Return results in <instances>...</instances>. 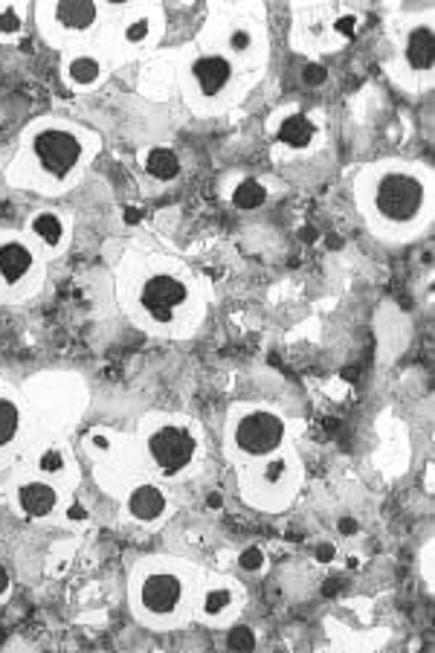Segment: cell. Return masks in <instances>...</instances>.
<instances>
[{"instance_id":"6da1fadb","label":"cell","mask_w":435,"mask_h":653,"mask_svg":"<svg viewBox=\"0 0 435 653\" xmlns=\"http://www.w3.org/2000/svg\"><path fill=\"white\" fill-rule=\"evenodd\" d=\"M421 201H424V189L409 175H392L378 186V209L392 221H409L418 215Z\"/></svg>"},{"instance_id":"7a4b0ae2","label":"cell","mask_w":435,"mask_h":653,"mask_svg":"<svg viewBox=\"0 0 435 653\" xmlns=\"http://www.w3.org/2000/svg\"><path fill=\"white\" fill-rule=\"evenodd\" d=\"M148 450H151V459L157 462L160 471L177 473V471H183V467L192 462V456H195V439H192V433L186 427L166 424L151 436Z\"/></svg>"},{"instance_id":"3957f363","label":"cell","mask_w":435,"mask_h":653,"mask_svg":"<svg viewBox=\"0 0 435 653\" xmlns=\"http://www.w3.org/2000/svg\"><path fill=\"white\" fill-rule=\"evenodd\" d=\"M282 436H285V424H282V418L273 412H252L247 418H241L238 430H235L238 447L247 453H256V456L279 447Z\"/></svg>"},{"instance_id":"277c9868","label":"cell","mask_w":435,"mask_h":653,"mask_svg":"<svg viewBox=\"0 0 435 653\" xmlns=\"http://www.w3.org/2000/svg\"><path fill=\"white\" fill-rule=\"evenodd\" d=\"M79 154H81L79 140L72 137L70 131H62V128H53V131L41 134L38 143H35V157H38V163L55 177L67 175V171L79 163Z\"/></svg>"},{"instance_id":"5b68a950","label":"cell","mask_w":435,"mask_h":653,"mask_svg":"<svg viewBox=\"0 0 435 653\" xmlns=\"http://www.w3.org/2000/svg\"><path fill=\"white\" fill-rule=\"evenodd\" d=\"M186 288L174 276H151L142 288V308L157 319H168L177 305H183Z\"/></svg>"},{"instance_id":"8992f818","label":"cell","mask_w":435,"mask_h":653,"mask_svg":"<svg viewBox=\"0 0 435 653\" xmlns=\"http://www.w3.org/2000/svg\"><path fill=\"white\" fill-rule=\"evenodd\" d=\"M192 76H195L203 96H215L229 84L233 67H229V61L221 56H200L195 64H192Z\"/></svg>"},{"instance_id":"52a82bcc","label":"cell","mask_w":435,"mask_h":653,"mask_svg":"<svg viewBox=\"0 0 435 653\" xmlns=\"http://www.w3.org/2000/svg\"><path fill=\"white\" fill-rule=\"evenodd\" d=\"M180 601V581L174 575H151L142 584V604L154 613H168Z\"/></svg>"},{"instance_id":"ba28073f","label":"cell","mask_w":435,"mask_h":653,"mask_svg":"<svg viewBox=\"0 0 435 653\" xmlns=\"http://www.w3.org/2000/svg\"><path fill=\"white\" fill-rule=\"evenodd\" d=\"M29 264H32V253L21 241L0 244V276L6 282H18L29 270Z\"/></svg>"},{"instance_id":"9c48e42d","label":"cell","mask_w":435,"mask_h":653,"mask_svg":"<svg viewBox=\"0 0 435 653\" xmlns=\"http://www.w3.org/2000/svg\"><path fill=\"white\" fill-rule=\"evenodd\" d=\"M55 505V491L50 485H41V482H32L27 488H21V508L27 511L29 517H44L50 514Z\"/></svg>"},{"instance_id":"30bf717a","label":"cell","mask_w":435,"mask_h":653,"mask_svg":"<svg viewBox=\"0 0 435 653\" xmlns=\"http://www.w3.org/2000/svg\"><path fill=\"white\" fill-rule=\"evenodd\" d=\"M406 58L412 70H430L432 67V29L430 27H421L409 35V44H406Z\"/></svg>"},{"instance_id":"8fae6325","label":"cell","mask_w":435,"mask_h":653,"mask_svg":"<svg viewBox=\"0 0 435 653\" xmlns=\"http://www.w3.org/2000/svg\"><path fill=\"white\" fill-rule=\"evenodd\" d=\"M166 508V500L163 494L157 488L151 485H142L137 488L134 494H131V511H134L137 517H142V520H154V517H160Z\"/></svg>"},{"instance_id":"7c38bea8","label":"cell","mask_w":435,"mask_h":653,"mask_svg":"<svg viewBox=\"0 0 435 653\" xmlns=\"http://www.w3.org/2000/svg\"><path fill=\"white\" fill-rule=\"evenodd\" d=\"M55 15H58V21H62L64 27L84 29V27H90V23L96 21V6H90V3H64V6L55 9Z\"/></svg>"},{"instance_id":"4fadbf2b","label":"cell","mask_w":435,"mask_h":653,"mask_svg":"<svg viewBox=\"0 0 435 653\" xmlns=\"http://www.w3.org/2000/svg\"><path fill=\"white\" fill-rule=\"evenodd\" d=\"M145 166H148V171L154 177L168 180V177H174L180 171V160H177L174 151H168V149H154L148 154V160H145Z\"/></svg>"},{"instance_id":"5bb4252c","label":"cell","mask_w":435,"mask_h":653,"mask_svg":"<svg viewBox=\"0 0 435 653\" xmlns=\"http://www.w3.org/2000/svg\"><path fill=\"white\" fill-rule=\"evenodd\" d=\"M311 137H313V125L305 116H290L279 128V140L287 143V145H308Z\"/></svg>"},{"instance_id":"9a60e30c","label":"cell","mask_w":435,"mask_h":653,"mask_svg":"<svg viewBox=\"0 0 435 653\" xmlns=\"http://www.w3.org/2000/svg\"><path fill=\"white\" fill-rule=\"evenodd\" d=\"M18 424H21V412L12 398H0V447L9 445L12 439L18 433Z\"/></svg>"},{"instance_id":"2e32d148","label":"cell","mask_w":435,"mask_h":653,"mask_svg":"<svg viewBox=\"0 0 435 653\" xmlns=\"http://www.w3.org/2000/svg\"><path fill=\"white\" fill-rule=\"evenodd\" d=\"M233 201H235V206H241V209H256L259 204H264V186H261V183H256V180H244V183H241V186L235 189Z\"/></svg>"},{"instance_id":"e0dca14e","label":"cell","mask_w":435,"mask_h":653,"mask_svg":"<svg viewBox=\"0 0 435 653\" xmlns=\"http://www.w3.org/2000/svg\"><path fill=\"white\" fill-rule=\"evenodd\" d=\"M32 230H35V236H41L47 244H55L58 238H62V224H58V218L50 215V212H41L38 218H35Z\"/></svg>"},{"instance_id":"ac0fdd59","label":"cell","mask_w":435,"mask_h":653,"mask_svg":"<svg viewBox=\"0 0 435 653\" xmlns=\"http://www.w3.org/2000/svg\"><path fill=\"white\" fill-rule=\"evenodd\" d=\"M96 73H99V67H96L93 58H76V61L70 64V76L76 79V82H93Z\"/></svg>"},{"instance_id":"d6986e66","label":"cell","mask_w":435,"mask_h":653,"mask_svg":"<svg viewBox=\"0 0 435 653\" xmlns=\"http://www.w3.org/2000/svg\"><path fill=\"white\" fill-rule=\"evenodd\" d=\"M226 645L233 650H252L256 648V636H252L247 627H235V630L226 636Z\"/></svg>"},{"instance_id":"ffe728a7","label":"cell","mask_w":435,"mask_h":653,"mask_svg":"<svg viewBox=\"0 0 435 653\" xmlns=\"http://www.w3.org/2000/svg\"><path fill=\"white\" fill-rule=\"evenodd\" d=\"M226 604H229V593H226V589H209V595H207V610H209V613H221Z\"/></svg>"},{"instance_id":"44dd1931","label":"cell","mask_w":435,"mask_h":653,"mask_svg":"<svg viewBox=\"0 0 435 653\" xmlns=\"http://www.w3.org/2000/svg\"><path fill=\"white\" fill-rule=\"evenodd\" d=\"M62 467H64V456L62 453H55V450L41 453V471L55 473V471H62Z\"/></svg>"},{"instance_id":"7402d4cb","label":"cell","mask_w":435,"mask_h":653,"mask_svg":"<svg viewBox=\"0 0 435 653\" xmlns=\"http://www.w3.org/2000/svg\"><path fill=\"white\" fill-rule=\"evenodd\" d=\"M18 27H21V18H18L15 9H3V12H0V29H3V32H15Z\"/></svg>"},{"instance_id":"603a6c76","label":"cell","mask_w":435,"mask_h":653,"mask_svg":"<svg viewBox=\"0 0 435 653\" xmlns=\"http://www.w3.org/2000/svg\"><path fill=\"white\" fill-rule=\"evenodd\" d=\"M261 560H264V554L259 549H247L244 554H241V566H244V569H259Z\"/></svg>"},{"instance_id":"cb8c5ba5","label":"cell","mask_w":435,"mask_h":653,"mask_svg":"<svg viewBox=\"0 0 435 653\" xmlns=\"http://www.w3.org/2000/svg\"><path fill=\"white\" fill-rule=\"evenodd\" d=\"M302 79H305L308 84H319V82H325V67H319V64H308L305 73H302Z\"/></svg>"},{"instance_id":"d4e9b609","label":"cell","mask_w":435,"mask_h":653,"mask_svg":"<svg viewBox=\"0 0 435 653\" xmlns=\"http://www.w3.org/2000/svg\"><path fill=\"white\" fill-rule=\"evenodd\" d=\"M229 47H233V50H238V53H241V50H247V47H250V35H247V32H241V29L233 32V38H229Z\"/></svg>"},{"instance_id":"484cf974","label":"cell","mask_w":435,"mask_h":653,"mask_svg":"<svg viewBox=\"0 0 435 653\" xmlns=\"http://www.w3.org/2000/svg\"><path fill=\"white\" fill-rule=\"evenodd\" d=\"M142 35H145V23H142V21H140V23H131V29H128V38H131V41H140Z\"/></svg>"},{"instance_id":"4316f807","label":"cell","mask_w":435,"mask_h":653,"mask_svg":"<svg viewBox=\"0 0 435 653\" xmlns=\"http://www.w3.org/2000/svg\"><path fill=\"white\" fill-rule=\"evenodd\" d=\"M317 558H319L322 563H328V560L334 558V546H319V549H317Z\"/></svg>"},{"instance_id":"83f0119b","label":"cell","mask_w":435,"mask_h":653,"mask_svg":"<svg viewBox=\"0 0 435 653\" xmlns=\"http://www.w3.org/2000/svg\"><path fill=\"white\" fill-rule=\"evenodd\" d=\"M337 27H340V32H348V35H352V32H354V21H352V18L345 21V18H343L340 23H337Z\"/></svg>"},{"instance_id":"f1b7e54d","label":"cell","mask_w":435,"mask_h":653,"mask_svg":"<svg viewBox=\"0 0 435 653\" xmlns=\"http://www.w3.org/2000/svg\"><path fill=\"white\" fill-rule=\"evenodd\" d=\"M354 528H357V523H354V520H340V532H345V534H348V532H354Z\"/></svg>"},{"instance_id":"f546056e","label":"cell","mask_w":435,"mask_h":653,"mask_svg":"<svg viewBox=\"0 0 435 653\" xmlns=\"http://www.w3.org/2000/svg\"><path fill=\"white\" fill-rule=\"evenodd\" d=\"M70 517H72V520H84V508H81V505H72Z\"/></svg>"},{"instance_id":"4dcf8cb0","label":"cell","mask_w":435,"mask_h":653,"mask_svg":"<svg viewBox=\"0 0 435 653\" xmlns=\"http://www.w3.org/2000/svg\"><path fill=\"white\" fill-rule=\"evenodd\" d=\"M6 584H9V578H6V572H3V569H0V593H3V589H6Z\"/></svg>"},{"instance_id":"1f68e13d","label":"cell","mask_w":435,"mask_h":653,"mask_svg":"<svg viewBox=\"0 0 435 653\" xmlns=\"http://www.w3.org/2000/svg\"><path fill=\"white\" fill-rule=\"evenodd\" d=\"M125 221H128V224H134V221H137V212H134V209H128V215H125Z\"/></svg>"}]
</instances>
